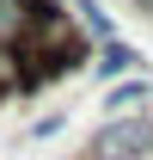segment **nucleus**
I'll return each mask as SVG.
<instances>
[{
	"mask_svg": "<svg viewBox=\"0 0 153 160\" xmlns=\"http://www.w3.org/2000/svg\"><path fill=\"white\" fill-rule=\"evenodd\" d=\"M80 160H153V117L147 111H123V117H104L86 142Z\"/></svg>",
	"mask_w": 153,
	"mask_h": 160,
	"instance_id": "f257e3e1",
	"label": "nucleus"
},
{
	"mask_svg": "<svg viewBox=\"0 0 153 160\" xmlns=\"http://www.w3.org/2000/svg\"><path fill=\"white\" fill-rule=\"evenodd\" d=\"M129 6H135V12H141V19H153V0H129Z\"/></svg>",
	"mask_w": 153,
	"mask_h": 160,
	"instance_id": "20e7f679",
	"label": "nucleus"
},
{
	"mask_svg": "<svg viewBox=\"0 0 153 160\" xmlns=\"http://www.w3.org/2000/svg\"><path fill=\"white\" fill-rule=\"evenodd\" d=\"M135 68H141V49H129L123 37L98 43V56H92V74L98 80H123V74H135Z\"/></svg>",
	"mask_w": 153,
	"mask_h": 160,
	"instance_id": "f03ea898",
	"label": "nucleus"
},
{
	"mask_svg": "<svg viewBox=\"0 0 153 160\" xmlns=\"http://www.w3.org/2000/svg\"><path fill=\"white\" fill-rule=\"evenodd\" d=\"M147 80H123V86H110V92H104V111H110V117H123V111H135V105H147Z\"/></svg>",
	"mask_w": 153,
	"mask_h": 160,
	"instance_id": "7ed1b4c3",
	"label": "nucleus"
}]
</instances>
